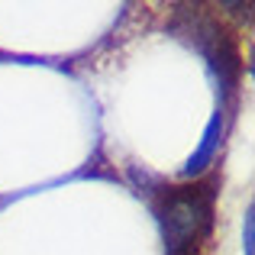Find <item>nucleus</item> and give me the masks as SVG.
<instances>
[{"label":"nucleus","mask_w":255,"mask_h":255,"mask_svg":"<svg viewBox=\"0 0 255 255\" xmlns=\"http://www.w3.org/2000/svg\"><path fill=\"white\" fill-rule=\"evenodd\" d=\"M155 213L168 255H200L213 226V181L165 187Z\"/></svg>","instance_id":"1"},{"label":"nucleus","mask_w":255,"mask_h":255,"mask_svg":"<svg viewBox=\"0 0 255 255\" xmlns=\"http://www.w3.org/2000/svg\"><path fill=\"white\" fill-rule=\"evenodd\" d=\"M223 132H226V117L217 110V113H213V120H210V126L204 129L200 145L194 149V155L187 158L184 178H197V174H204L207 168H210L213 158H217V152H220V145H223Z\"/></svg>","instance_id":"2"},{"label":"nucleus","mask_w":255,"mask_h":255,"mask_svg":"<svg viewBox=\"0 0 255 255\" xmlns=\"http://www.w3.org/2000/svg\"><path fill=\"white\" fill-rule=\"evenodd\" d=\"M255 207L246 210V223H243V252L246 255H255Z\"/></svg>","instance_id":"3"}]
</instances>
